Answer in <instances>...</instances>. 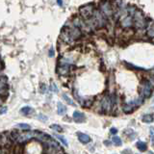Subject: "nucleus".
I'll return each instance as SVG.
<instances>
[{
	"mask_svg": "<svg viewBox=\"0 0 154 154\" xmlns=\"http://www.w3.org/2000/svg\"><path fill=\"white\" fill-rule=\"evenodd\" d=\"M82 36V31L78 26H75L74 24L70 26H65L61 33L62 40L65 42H70L76 41L80 39Z\"/></svg>",
	"mask_w": 154,
	"mask_h": 154,
	"instance_id": "1",
	"label": "nucleus"
},
{
	"mask_svg": "<svg viewBox=\"0 0 154 154\" xmlns=\"http://www.w3.org/2000/svg\"><path fill=\"white\" fill-rule=\"evenodd\" d=\"M99 11L106 18H111L115 15L114 6L109 0H102L99 3Z\"/></svg>",
	"mask_w": 154,
	"mask_h": 154,
	"instance_id": "2",
	"label": "nucleus"
},
{
	"mask_svg": "<svg viewBox=\"0 0 154 154\" xmlns=\"http://www.w3.org/2000/svg\"><path fill=\"white\" fill-rule=\"evenodd\" d=\"M132 16H133V19H134V26L136 27V29L141 30V29H143L147 26L146 18L145 15L143 14V12L141 11V10L137 9Z\"/></svg>",
	"mask_w": 154,
	"mask_h": 154,
	"instance_id": "3",
	"label": "nucleus"
},
{
	"mask_svg": "<svg viewBox=\"0 0 154 154\" xmlns=\"http://www.w3.org/2000/svg\"><path fill=\"white\" fill-rule=\"evenodd\" d=\"M96 8H94V4H86L84 6H82L79 9V13L82 16V18L84 20H89V19L91 18V16L94 15V12H96Z\"/></svg>",
	"mask_w": 154,
	"mask_h": 154,
	"instance_id": "4",
	"label": "nucleus"
},
{
	"mask_svg": "<svg viewBox=\"0 0 154 154\" xmlns=\"http://www.w3.org/2000/svg\"><path fill=\"white\" fill-rule=\"evenodd\" d=\"M120 26L123 28V29H128L131 28L132 26L134 25V19H133V16L131 15L127 14V11L125 12V14L123 15L120 16Z\"/></svg>",
	"mask_w": 154,
	"mask_h": 154,
	"instance_id": "5",
	"label": "nucleus"
},
{
	"mask_svg": "<svg viewBox=\"0 0 154 154\" xmlns=\"http://www.w3.org/2000/svg\"><path fill=\"white\" fill-rule=\"evenodd\" d=\"M114 98L109 96H106L103 97L102 101H101V109L104 113H109L112 110V107L114 106Z\"/></svg>",
	"mask_w": 154,
	"mask_h": 154,
	"instance_id": "6",
	"label": "nucleus"
},
{
	"mask_svg": "<svg viewBox=\"0 0 154 154\" xmlns=\"http://www.w3.org/2000/svg\"><path fill=\"white\" fill-rule=\"evenodd\" d=\"M140 93H141V96L143 98L150 97L152 93V87L150 86L148 81L143 82V84L141 85V88H140Z\"/></svg>",
	"mask_w": 154,
	"mask_h": 154,
	"instance_id": "7",
	"label": "nucleus"
},
{
	"mask_svg": "<svg viewBox=\"0 0 154 154\" xmlns=\"http://www.w3.org/2000/svg\"><path fill=\"white\" fill-rule=\"evenodd\" d=\"M7 77L4 76V75H1V79H0V94H1L2 97V101L4 99V97L8 96V83H7Z\"/></svg>",
	"mask_w": 154,
	"mask_h": 154,
	"instance_id": "8",
	"label": "nucleus"
},
{
	"mask_svg": "<svg viewBox=\"0 0 154 154\" xmlns=\"http://www.w3.org/2000/svg\"><path fill=\"white\" fill-rule=\"evenodd\" d=\"M139 105L137 104L136 102V100L135 101H132V102H130V103H127V104H124L123 107H122V110H123V112L124 113H131V112H133L134 110H135V108L136 107H138Z\"/></svg>",
	"mask_w": 154,
	"mask_h": 154,
	"instance_id": "9",
	"label": "nucleus"
},
{
	"mask_svg": "<svg viewBox=\"0 0 154 154\" xmlns=\"http://www.w3.org/2000/svg\"><path fill=\"white\" fill-rule=\"evenodd\" d=\"M85 119H86V117H85V115L83 113L79 112V111H75L73 113V120L75 122H78V123H81L83 122Z\"/></svg>",
	"mask_w": 154,
	"mask_h": 154,
	"instance_id": "10",
	"label": "nucleus"
},
{
	"mask_svg": "<svg viewBox=\"0 0 154 154\" xmlns=\"http://www.w3.org/2000/svg\"><path fill=\"white\" fill-rule=\"evenodd\" d=\"M78 140L80 141L81 143H88L91 142V138L90 136H88L87 134H84V133H78Z\"/></svg>",
	"mask_w": 154,
	"mask_h": 154,
	"instance_id": "11",
	"label": "nucleus"
},
{
	"mask_svg": "<svg viewBox=\"0 0 154 154\" xmlns=\"http://www.w3.org/2000/svg\"><path fill=\"white\" fill-rule=\"evenodd\" d=\"M146 36L149 39H154V22L152 24L147 25V29H146Z\"/></svg>",
	"mask_w": 154,
	"mask_h": 154,
	"instance_id": "12",
	"label": "nucleus"
},
{
	"mask_svg": "<svg viewBox=\"0 0 154 154\" xmlns=\"http://www.w3.org/2000/svg\"><path fill=\"white\" fill-rule=\"evenodd\" d=\"M57 110H58V114L61 115V116H63L65 113H67V108L64 105V104H62L61 102L58 103L57 105Z\"/></svg>",
	"mask_w": 154,
	"mask_h": 154,
	"instance_id": "13",
	"label": "nucleus"
},
{
	"mask_svg": "<svg viewBox=\"0 0 154 154\" xmlns=\"http://www.w3.org/2000/svg\"><path fill=\"white\" fill-rule=\"evenodd\" d=\"M153 120H154V117H153V115H151V114H146L143 117V122H146V123L152 122Z\"/></svg>",
	"mask_w": 154,
	"mask_h": 154,
	"instance_id": "14",
	"label": "nucleus"
},
{
	"mask_svg": "<svg viewBox=\"0 0 154 154\" xmlns=\"http://www.w3.org/2000/svg\"><path fill=\"white\" fill-rule=\"evenodd\" d=\"M136 146L138 147V149L141 150V151H146V148H147V146L145 142H142V141H140V142L137 143Z\"/></svg>",
	"mask_w": 154,
	"mask_h": 154,
	"instance_id": "15",
	"label": "nucleus"
},
{
	"mask_svg": "<svg viewBox=\"0 0 154 154\" xmlns=\"http://www.w3.org/2000/svg\"><path fill=\"white\" fill-rule=\"evenodd\" d=\"M31 112H33V110L30 107H23L20 109V113L22 115H24V116H28V115L31 114Z\"/></svg>",
	"mask_w": 154,
	"mask_h": 154,
	"instance_id": "16",
	"label": "nucleus"
},
{
	"mask_svg": "<svg viewBox=\"0 0 154 154\" xmlns=\"http://www.w3.org/2000/svg\"><path fill=\"white\" fill-rule=\"evenodd\" d=\"M50 128L52 130H54V131H56V132H59V133H61V132H63V128H62V126L60 125H58V124H52V125L50 126Z\"/></svg>",
	"mask_w": 154,
	"mask_h": 154,
	"instance_id": "17",
	"label": "nucleus"
},
{
	"mask_svg": "<svg viewBox=\"0 0 154 154\" xmlns=\"http://www.w3.org/2000/svg\"><path fill=\"white\" fill-rule=\"evenodd\" d=\"M53 136H55V138H57L62 143H63L65 146H68V141L65 140L63 136H60V135H53Z\"/></svg>",
	"mask_w": 154,
	"mask_h": 154,
	"instance_id": "18",
	"label": "nucleus"
},
{
	"mask_svg": "<svg viewBox=\"0 0 154 154\" xmlns=\"http://www.w3.org/2000/svg\"><path fill=\"white\" fill-rule=\"evenodd\" d=\"M63 98H64V100L65 101V102L68 103V104H70V105H71V106H75V103H74L73 101L71 100L70 98L68 97V96L65 94H63Z\"/></svg>",
	"mask_w": 154,
	"mask_h": 154,
	"instance_id": "19",
	"label": "nucleus"
},
{
	"mask_svg": "<svg viewBox=\"0 0 154 154\" xmlns=\"http://www.w3.org/2000/svg\"><path fill=\"white\" fill-rule=\"evenodd\" d=\"M18 128H20V129H23V130H29L31 128L30 125H28V124H25V123H19L16 125Z\"/></svg>",
	"mask_w": 154,
	"mask_h": 154,
	"instance_id": "20",
	"label": "nucleus"
},
{
	"mask_svg": "<svg viewBox=\"0 0 154 154\" xmlns=\"http://www.w3.org/2000/svg\"><path fill=\"white\" fill-rule=\"evenodd\" d=\"M113 142L115 143V145L117 146H122V140H120V137H117V136H114V137H113Z\"/></svg>",
	"mask_w": 154,
	"mask_h": 154,
	"instance_id": "21",
	"label": "nucleus"
},
{
	"mask_svg": "<svg viewBox=\"0 0 154 154\" xmlns=\"http://www.w3.org/2000/svg\"><path fill=\"white\" fill-rule=\"evenodd\" d=\"M51 91H54V93H58V88L56 87V84L51 82Z\"/></svg>",
	"mask_w": 154,
	"mask_h": 154,
	"instance_id": "22",
	"label": "nucleus"
},
{
	"mask_svg": "<svg viewBox=\"0 0 154 154\" xmlns=\"http://www.w3.org/2000/svg\"><path fill=\"white\" fill-rule=\"evenodd\" d=\"M150 138H151L152 145H154V128L153 127L150 128Z\"/></svg>",
	"mask_w": 154,
	"mask_h": 154,
	"instance_id": "23",
	"label": "nucleus"
},
{
	"mask_svg": "<svg viewBox=\"0 0 154 154\" xmlns=\"http://www.w3.org/2000/svg\"><path fill=\"white\" fill-rule=\"evenodd\" d=\"M149 82V84H150V86L152 87V89H154V76H152V77H150L148 80H147Z\"/></svg>",
	"mask_w": 154,
	"mask_h": 154,
	"instance_id": "24",
	"label": "nucleus"
},
{
	"mask_svg": "<svg viewBox=\"0 0 154 154\" xmlns=\"http://www.w3.org/2000/svg\"><path fill=\"white\" fill-rule=\"evenodd\" d=\"M48 56H49V57H53V56H54V48H53V47H51L50 50H49Z\"/></svg>",
	"mask_w": 154,
	"mask_h": 154,
	"instance_id": "25",
	"label": "nucleus"
},
{
	"mask_svg": "<svg viewBox=\"0 0 154 154\" xmlns=\"http://www.w3.org/2000/svg\"><path fill=\"white\" fill-rule=\"evenodd\" d=\"M38 117H39V119L42 120V122H46V120H47V117L44 116V115H39Z\"/></svg>",
	"mask_w": 154,
	"mask_h": 154,
	"instance_id": "26",
	"label": "nucleus"
},
{
	"mask_svg": "<svg viewBox=\"0 0 154 154\" xmlns=\"http://www.w3.org/2000/svg\"><path fill=\"white\" fill-rule=\"evenodd\" d=\"M6 112H7V107L2 106V107H1V114H2V115H4Z\"/></svg>",
	"mask_w": 154,
	"mask_h": 154,
	"instance_id": "27",
	"label": "nucleus"
},
{
	"mask_svg": "<svg viewBox=\"0 0 154 154\" xmlns=\"http://www.w3.org/2000/svg\"><path fill=\"white\" fill-rule=\"evenodd\" d=\"M117 130L116 128H112V129H111V133L114 134V135H115V134H117Z\"/></svg>",
	"mask_w": 154,
	"mask_h": 154,
	"instance_id": "28",
	"label": "nucleus"
},
{
	"mask_svg": "<svg viewBox=\"0 0 154 154\" xmlns=\"http://www.w3.org/2000/svg\"><path fill=\"white\" fill-rule=\"evenodd\" d=\"M57 3H58V5L59 6H63V0H57Z\"/></svg>",
	"mask_w": 154,
	"mask_h": 154,
	"instance_id": "29",
	"label": "nucleus"
},
{
	"mask_svg": "<svg viewBox=\"0 0 154 154\" xmlns=\"http://www.w3.org/2000/svg\"><path fill=\"white\" fill-rule=\"evenodd\" d=\"M4 67H5V65H4V61L2 60V67H1V70H4Z\"/></svg>",
	"mask_w": 154,
	"mask_h": 154,
	"instance_id": "30",
	"label": "nucleus"
}]
</instances>
